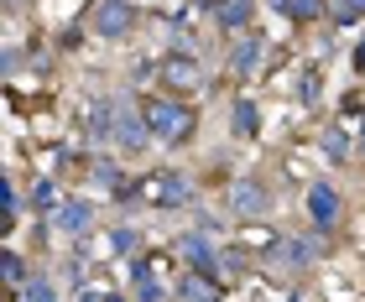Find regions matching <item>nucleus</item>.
I'll list each match as a JSON object with an SVG mask.
<instances>
[{"instance_id": "nucleus-1", "label": "nucleus", "mask_w": 365, "mask_h": 302, "mask_svg": "<svg viewBox=\"0 0 365 302\" xmlns=\"http://www.w3.org/2000/svg\"><path fill=\"white\" fill-rule=\"evenodd\" d=\"M146 125H152V136H162V141H188L193 136V110L168 99V94H157L152 105H146Z\"/></svg>"}, {"instance_id": "nucleus-2", "label": "nucleus", "mask_w": 365, "mask_h": 302, "mask_svg": "<svg viewBox=\"0 0 365 302\" xmlns=\"http://www.w3.org/2000/svg\"><path fill=\"white\" fill-rule=\"evenodd\" d=\"M141 193H146V204L178 209V204H188V198H193V182L182 177V172H152V177L141 182Z\"/></svg>"}, {"instance_id": "nucleus-3", "label": "nucleus", "mask_w": 365, "mask_h": 302, "mask_svg": "<svg viewBox=\"0 0 365 302\" xmlns=\"http://www.w3.org/2000/svg\"><path fill=\"white\" fill-rule=\"evenodd\" d=\"M115 141L120 146H146L152 141V125H146V110H136L130 99H115Z\"/></svg>"}, {"instance_id": "nucleus-4", "label": "nucleus", "mask_w": 365, "mask_h": 302, "mask_svg": "<svg viewBox=\"0 0 365 302\" xmlns=\"http://www.w3.org/2000/svg\"><path fill=\"white\" fill-rule=\"evenodd\" d=\"M162 83H168V89H198V83H204V68H198V58L193 53H168L162 58Z\"/></svg>"}, {"instance_id": "nucleus-5", "label": "nucleus", "mask_w": 365, "mask_h": 302, "mask_svg": "<svg viewBox=\"0 0 365 302\" xmlns=\"http://www.w3.org/2000/svg\"><path fill=\"white\" fill-rule=\"evenodd\" d=\"M230 209H235L240 219H261V214L272 209V198H267V188H261V182H251V177H240L235 188H230Z\"/></svg>"}, {"instance_id": "nucleus-6", "label": "nucleus", "mask_w": 365, "mask_h": 302, "mask_svg": "<svg viewBox=\"0 0 365 302\" xmlns=\"http://www.w3.org/2000/svg\"><path fill=\"white\" fill-rule=\"evenodd\" d=\"M89 21H94L99 37H120V31L130 26V6H125V0H99Z\"/></svg>"}, {"instance_id": "nucleus-7", "label": "nucleus", "mask_w": 365, "mask_h": 302, "mask_svg": "<svg viewBox=\"0 0 365 302\" xmlns=\"http://www.w3.org/2000/svg\"><path fill=\"white\" fill-rule=\"evenodd\" d=\"M308 214H313V224H319V229H329L339 219V193L329 188V182H313V188H308Z\"/></svg>"}, {"instance_id": "nucleus-8", "label": "nucleus", "mask_w": 365, "mask_h": 302, "mask_svg": "<svg viewBox=\"0 0 365 302\" xmlns=\"http://www.w3.org/2000/svg\"><path fill=\"white\" fill-rule=\"evenodd\" d=\"M272 261L277 266H308V261H319V240H277L272 245Z\"/></svg>"}, {"instance_id": "nucleus-9", "label": "nucleus", "mask_w": 365, "mask_h": 302, "mask_svg": "<svg viewBox=\"0 0 365 302\" xmlns=\"http://www.w3.org/2000/svg\"><path fill=\"white\" fill-rule=\"evenodd\" d=\"M261 53H267V47H261V37H251V31H245V37L235 42V47H230V73H256L261 68Z\"/></svg>"}, {"instance_id": "nucleus-10", "label": "nucleus", "mask_w": 365, "mask_h": 302, "mask_svg": "<svg viewBox=\"0 0 365 302\" xmlns=\"http://www.w3.org/2000/svg\"><path fill=\"white\" fill-rule=\"evenodd\" d=\"M84 125H89L94 141H115V99H94L84 110Z\"/></svg>"}, {"instance_id": "nucleus-11", "label": "nucleus", "mask_w": 365, "mask_h": 302, "mask_svg": "<svg viewBox=\"0 0 365 302\" xmlns=\"http://www.w3.org/2000/svg\"><path fill=\"white\" fill-rule=\"evenodd\" d=\"M178 256L188 261L193 271H204V276L214 271V261H220V256L209 250V240H204V234H182V240H178Z\"/></svg>"}, {"instance_id": "nucleus-12", "label": "nucleus", "mask_w": 365, "mask_h": 302, "mask_svg": "<svg viewBox=\"0 0 365 302\" xmlns=\"http://www.w3.org/2000/svg\"><path fill=\"white\" fill-rule=\"evenodd\" d=\"M89 219H94V209H89V204H78V198H68V204L53 214V224H58L63 234H84V229H89Z\"/></svg>"}, {"instance_id": "nucleus-13", "label": "nucleus", "mask_w": 365, "mask_h": 302, "mask_svg": "<svg viewBox=\"0 0 365 302\" xmlns=\"http://www.w3.org/2000/svg\"><path fill=\"white\" fill-rule=\"evenodd\" d=\"M214 16H220V26L240 31V26L256 16V0H220V6H214Z\"/></svg>"}, {"instance_id": "nucleus-14", "label": "nucleus", "mask_w": 365, "mask_h": 302, "mask_svg": "<svg viewBox=\"0 0 365 302\" xmlns=\"http://www.w3.org/2000/svg\"><path fill=\"white\" fill-rule=\"evenodd\" d=\"M182 302H220V287H214V276H204V271H193V276H182Z\"/></svg>"}, {"instance_id": "nucleus-15", "label": "nucleus", "mask_w": 365, "mask_h": 302, "mask_svg": "<svg viewBox=\"0 0 365 302\" xmlns=\"http://www.w3.org/2000/svg\"><path fill=\"white\" fill-rule=\"evenodd\" d=\"M21 297H26V302H58V292H53V281H42V276H31Z\"/></svg>"}, {"instance_id": "nucleus-16", "label": "nucleus", "mask_w": 365, "mask_h": 302, "mask_svg": "<svg viewBox=\"0 0 365 302\" xmlns=\"http://www.w3.org/2000/svg\"><path fill=\"white\" fill-rule=\"evenodd\" d=\"M31 204H37V209H47V214H58V209H63V204H58V188H53V182H37Z\"/></svg>"}, {"instance_id": "nucleus-17", "label": "nucleus", "mask_w": 365, "mask_h": 302, "mask_svg": "<svg viewBox=\"0 0 365 302\" xmlns=\"http://www.w3.org/2000/svg\"><path fill=\"white\" fill-rule=\"evenodd\" d=\"M235 130H240V136H251V130H256V105H251V99H240V105H235Z\"/></svg>"}, {"instance_id": "nucleus-18", "label": "nucleus", "mask_w": 365, "mask_h": 302, "mask_svg": "<svg viewBox=\"0 0 365 302\" xmlns=\"http://www.w3.org/2000/svg\"><path fill=\"white\" fill-rule=\"evenodd\" d=\"M6 276L16 281V287H26V281H31V276H26V261L16 256V250H6Z\"/></svg>"}, {"instance_id": "nucleus-19", "label": "nucleus", "mask_w": 365, "mask_h": 302, "mask_svg": "<svg viewBox=\"0 0 365 302\" xmlns=\"http://www.w3.org/2000/svg\"><path fill=\"white\" fill-rule=\"evenodd\" d=\"M344 151H350V146H344V136H339V130H329V136H324V157H329V162H339Z\"/></svg>"}, {"instance_id": "nucleus-20", "label": "nucleus", "mask_w": 365, "mask_h": 302, "mask_svg": "<svg viewBox=\"0 0 365 302\" xmlns=\"http://www.w3.org/2000/svg\"><path fill=\"white\" fill-rule=\"evenodd\" d=\"M334 21H339V26H355V21H360V6H355V0H339V6H334Z\"/></svg>"}, {"instance_id": "nucleus-21", "label": "nucleus", "mask_w": 365, "mask_h": 302, "mask_svg": "<svg viewBox=\"0 0 365 302\" xmlns=\"http://www.w3.org/2000/svg\"><path fill=\"white\" fill-rule=\"evenodd\" d=\"M94 182H105V188H115V182H120V172H115V162H94Z\"/></svg>"}, {"instance_id": "nucleus-22", "label": "nucleus", "mask_w": 365, "mask_h": 302, "mask_svg": "<svg viewBox=\"0 0 365 302\" xmlns=\"http://www.w3.org/2000/svg\"><path fill=\"white\" fill-rule=\"evenodd\" d=\"M110 240H115V250H120V256H130V250H136V229H115Z\"/></svg>"}, {"instance_id": "nucleus-23", "label": "nucleus", "mask_w": 365, "mask_h": 302, "mask_svg": "<svg viewBox=\"0 0 365 302\" xmlns=\"http://www.w3.org/2000/svg\"><path fill=\"white\" fill-rule=\"evenodd\" d=\"M297 16H319V0H297Z\"/></svg>"}, {"instance_id": "nucleus-24", "label": "nucleus", "mask_w": 365, "mask_h": 302, "mask_svg": "<svg viewBox=\"0 0 365 302\" xmlns=\"http://www.w3.org/2000/svg\"><path fill=\"white\" fill-rule=\"evenodd\" d=\"M355 63H360V68H365V42H360V53H355Z\"/></svg>"}, {"instance_id": "nucleus-25", "label": "nucleus", "mask_w": 365, "mask_h": 302, "mask_svg": "<svg viewBox=\"0 0 365 302\" xmlns=\"http://www.w3.org/2000/svg\"><path fill=\"white\" fill-rule=\"evenodd\" d=\"M105 302H125V297H105Z\"/></svg>"}, {"instance_id": "nucleus-26", "label": "nucleus", "mask_w": 365, "mask_h": 302, "mask_svg": "<svg viewBox=\"0 0 365 302\" xmlns=\"http://www.w3.org/2000/svg\"><path fill=\"white\" fill-rule=\"evenodd\" d=\"M272 6H287V0H272Z\"/></svg>"}, {"instance_id": "nucleus-27", "label": "nucleus", "mask_w": 365, "mask_h": 302, "mask_svg": "<svg viewBox=\"0 0 365 302\" xmlns=\"http://www.w3.org/2000/svg\"><path fill=\"white\" fill-rule=\"evenodd\" d=\"M355 6H360V11H365V0H355Z\"/></svg>"}, {"instance_id": "nucleus-28", "label": "nucleus", "mask_w": 365, "mask_h": 302, "mask_svg": "<svg viewBox=\"0 0 365 302\" xmlns=\"http://www.w3.org/2000/svg\"><path fill=\"white\" fill-rule=\"evenodd\" d=\"M360 151H365V141H360Z\"/></svg>"}]
</instances>
